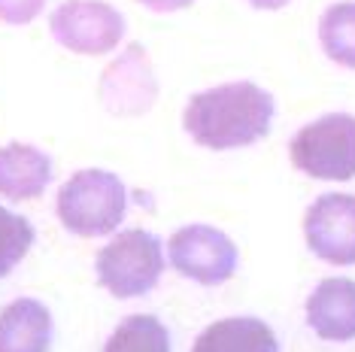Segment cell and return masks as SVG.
Instances as JSON below:
<instances>
[{
  "label": "cell",
  "instance_id": "obj_1",
  "mask_svg": "<svg viewBox=\"0 0 355 352\" xmlns=\"http://www.w3.org/2000/svg\"><path fill=\"white\" fill-rule=\"evenodd\" d=\"M270 122L273 98L255 82H225L198 91L182 113L189 137L213 152L252 146L270 131Z\"/></svg>",
  "mask_w": 355,
  "mask_h": 352
},
{
  "label": "cell",
  "instance_id": "obj_2",
  "mask_svg": "<svg viewBox=\"0 0 355 352\" xmlns=\"http://www.w3.org/2000/svg\"><path fill=\"white\" fill-rule=\"evenodd\" d=\"M128 210V191L125 182L110 170H76L58 188V213L61 225L76 237H103L112 234L125 219Z\"/></svg>",
  "mask_w": 355,
  "mask_h": 352
},
{
  "label": "cell",
  "instance_id": "obj_3",
  "mask_svg": "<svg viewBox=\"0 0 355 352\" xmlns=\"http://www.w3.org/2000/svg\"><path fill=\"white\" fill-rule=\"evenodd\" d=\"M94 270H98V283L112 298L125 301L146 294L155 289L161 274H164L161 240L143 228L122 231L98 252Z\"/></svg>",
  "mask_w": 355,
  "mask_h": 352
},
{
  "label": "cell",
  "instance_id": "obj_4",
  "mask_svg": "<svg viewBox=\"0 0 355 352\" xmlns=\"http://www.w3.org/2000/svg\"><path fill=\"white\" fill-rule=\"evenodd\" d=\"M288 155L313 179H355V116L331 113L304 125L288 143Z\"/></svg>",
  "mask_w": 355,
  "mask_h": 352
},
{
  "label": "cell",
  "instance_id": "obj_5",
  "mask_svg": "<svg viewBox=\"0 0 355 352\" xmlns=\"http://www.w3.org/2000/svg\"><path fill=\"white\" fill-rule=\"evenodd\" d=\"M55 43L76 55H107L125 37V15L103 0H64L49 19Z\"/></svg>",
  "mask_w": 355,
  "mask_h": 352
},
{
  "label": "cell",
  "instance_id": "obj_6",
  "mask_svg": "<svg viewBox=\"0 0 355 352\" xmlns=\"http://www.w3.org/2000/svg\"><path fill=\"white\" fill-rule=\"evenodd\" d=\"M171 264L200 285H222L237 270V246L213 225H185L167 243Z\"/></svg>",
  "mask_w": 355,
  "mask_h": 352
},
{
  "label": "cell",
  "instance_id": "obj_7",
  "mask_svg": "<svg viewBox=\"0 0 355 352\" xmlns=\"http://www.w3.org/2000/svg\"><path fill=\"white\" fill-rule=\"evenodd\" d=\"M304 237L316 258L337 267L355 264V195L316 197L304 215Z\"/></svg>",
  "mask_w": 355,
  "mask_h": 352
},
{
  "label": "cell",
  "instance_id": "obj_8",
  "mask_svg": "<svg viewBox=\"0 0 355 352\" xmlns=\"http://www.w3.org/2000/svg\"><path fill=\"white\" fill-rule=\"evenodd\" d=\"M158 98V82L149 55L131 43L101 76V103L112 116H143Z\"/></svg>",
  "mask_w": 355,
  "mask_h": 352
},
{
  "label": "cell",
  "instance_id": "obj_9",
  "mask_svg": "<svg viewBox=\"0 0 355 352\" xmlns=\"http://www.w3.org/2000/svg\"><path fill=\"white\" fill-rule=\"evenodd\" d=\"M306 325L322 340L346 343L355 340V283L343 276H331L313 289L306 301Z\"/></svg>",
  "mask_w": 355,
  "mask_h": 352
},
{
  "label": "cell",
  "instance_id": "obj_10",
  "mask_svg": "<svg viewBox=\"0 0 355 352\" xmlns=\"http://www.w3.org/2000/svg\"><path fill=\"white\" fill-rule=\"evenodd\" d=\"M52 182V158L31 143L0 146V197L31 201Z\"/></svg>",
  "mask_w": 355,
  "mask_h": 352
},
{
  "label": "cell",
  "instance_id": "obj_11",
  "mask_svg": "<svg viewBox=\"0 0 355 352\" xmlns=\"http://www.w3.org/2000/svg\"><path fill=\"white\" fill-rule=\"evenodd\" d=\"M52 313L34 298H19L0 313V352H49Z\"/></svg>",
  "mask_w": 355,
  "mask_h": 352
},
{
  "label": "cell",
  "instance_id": "obj_12",
  "mask_svg": "<svg viewBox=\"0 0 355 352\" xmlns=\"http://www.w3.org/2000/svg\"><path fill=\"white\" fill-rule=\"evenodd\" d=\"M191 352H279V343L268 322L255 316H231L200 331Z\"/></svg>",
  "mask_w": 355,
  "mask_h": 352
},
{
  "label": "cell",
  "instance_id": "obj_13",
  "mask_svg": "<svg viewBox=\"0 0 355 352\" xmlns=\"http://www.w3.org/2000/svg\"><path fill=\"white\" fill-rule=\"evenodd\" d=\"M319 43L340 67L355 70V0L331 3L319 19Z\"/></svg>",
  "mask_w": 355,
  "mask_h": 352
},
{
  "label": "cell",
  "instance_id": "obj_14",
  "mask_svg": "<svg viewBox=\"0 0 355 352\" xmlns=\"http://www.w3.org/2000/svg\"><path fill=\"white\" fill-rule=\"evenodd\" d=\"M103 352H171V334L155 316H128L110 334Z\"/></svg>",
  "mask_w": 355,
  "mask_h": 352
},
{
  "label": "cell",
  "instance_id": "obj_15",
  "mask_svg": "<svg viewBox=\"0 0 355 352\" xmlns=\"http://www.w3.org/2000/svg\"><path fill=\"white\" fill-rule=\"evenodd\" d=\"M34 246V228L25 215L0 206V276H6Z\"/></svg>",
  "mask_w": 355,
  "mask_h": 352
},
{
  "label": "cell",
  "instance_id": "obj_16",
  "mask_svg": "<svg viewBox=\"0 0 355 352\" xmlns=\"http://www.w3.org/2000/svg\"><path fill=\"white\" fill-rule=\"evenodd\" d=\"M46 0H0V21L3 25H31L43 12Z\"/></svg>",
  "mask_w": 355,
  "mask_h": 352
},
{
  "label": "cell",
  "instance_id": "obj_17",
  "mask_svg": "<svg viewBox=\"0 0 355 352\" xmlns=\"http://www.w3.org/2000/svg\"><path fill=\"white\" fill-rule=\"evenodd\" d=\"M140 6H146L152 12H176V10H185V6H191L195 0H137Z\"/></svg>",
  "mask_w": 355,
  "mask_h": 352
},
{
  "label": "cell",
  "instance_id": "obj_18",
  "mask_svg": "<svg viewBox=\"0 0 355 352\" xmlns=\"http://www.w3.org/2000/svg\"><path fill=\"white\" fill-rule=\"evenodd\" d=\"M288 3L292 0H249V6H255V10H282Z\"/></svg>",
  "mask_w": 355,
  "mask_h": 352
}]
</instances>
